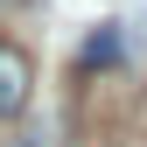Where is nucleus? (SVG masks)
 Here are the masks:
<instances>
[{"label":"nucleus","instance_id":"f257e3e1","mask_svg":"<svg viewBox=\"0 0 147 147\" xmlns=\"http://www.w3.org/2000/svg\"><path fill=\"white\" fill-rule=\"evenodd\" d=\"M28 91H35V63H28V49H21V42H0V119L21 112Z\"/></svg>","mask_w":147,"mask_h":147},{"label":"nucleus","instance_id":"f03ea898","mask_svg":"<svg viewBox=\"0 0 147 147\" xmlns=\"http://www.w3.org/2000/svg\"><path fill=\"white\" fill-rule=\"evenodd\" d=\"M84 70H105V63H119V28H98V35H84Z\"/></svg>","mask_w":147,"mask_h":147}]
</instances>
